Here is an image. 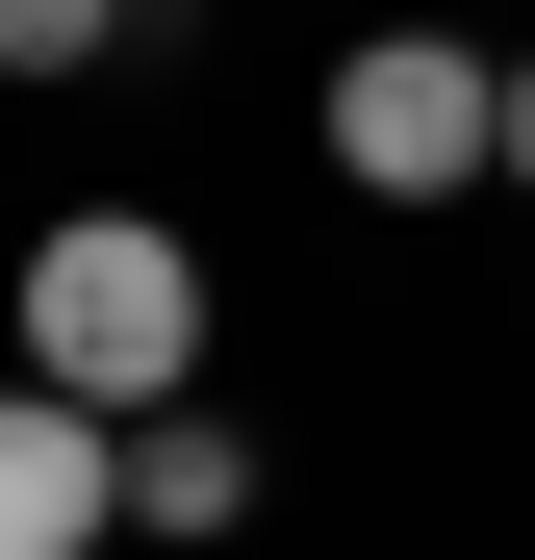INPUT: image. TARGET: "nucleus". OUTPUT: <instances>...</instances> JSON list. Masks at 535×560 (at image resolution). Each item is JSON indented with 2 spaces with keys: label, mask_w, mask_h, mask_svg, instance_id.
<instances>
[{
  "label": "nucleus",
  "mask_w": 535,
  "mask_h": 560,
  "mask_svg": "<svg viewBox=\"0 0 535 560\" xmlns=\"http://www.w3.org/2000/svg\"><path fill=\"white\" fill-rule=\"evenodd\" d=\"M26 357H51V383L77 408H178V383H205V255H178L153 205H77V230H26Z\"/></svg>",
  "instance_id": "nucleus-1"
},
{
  "label": "nucleus",
  "mask_w": 535,
  "mask_h": 560,
  "mask_svg": "<svg viewBox=\"0 0 535 560\" xmlns=\"http://www.w3.org/2000/svg\"><path fill=\"white\" fill-rule=\"evenodd\" d=\"M332 153L383 178V205H460V178H510V77L460 26H357L332 51Z\"/></svg>",
  "instance_id": "nucleus-2"
},
{
  "label": "nucleus",
  "mask_w": 535,
  "mask_h": 560,
  "mask_svg": "<svg viewBox=\"0 0 535 560\" xmlns=\"http://www.w3.org/2000/svg\"><path fill=\"white\" fill-rule=\"evenodd\" d=\"M77 535H128V408H77L26 357L0 383V560H77Z\"/></svg>",
  "instance_id": "nucleus-3"
},
{
  "label": "nucleus",
  "mask_w": 535,
  "mask_h": 560,
  "mask_svg": "<svg viewBox=\"0 0 535 560\" xmlns=\"http://www.w3.org/2000/svg\"><path fill=\"white\" fill-rule=\"evenodd\" d=\"M230 510H255V458H230L205 408H153V433H128V535H230Z\"/></svg>",
  "instance_id": "nucleus-4"
},
{
  "label": "nucleus",
  "mask_w": 535,
  "mask_h": 560,
  "mask_svg": "<svg viewBox=\"0 0 535 560\" xmlns=\"http://www.w3.org/2000/svg\"><path fill=\"white\" fill-rule=\"evenodd\" d=\"M77 51H128V0H0V77H77Z\"/></svg>",
  "instance_id": "nucleus-5"
},
{
  "label": "nucleus",
  "mask_w": 535,
  "mask_h": 560,
  "mask_svg": "<svg viewBox=\"0 0 535 560\" xmlns=\"http://www.w3.org/2000/svg\"><path fill=\"white\" fill-rule=\"evenodd\" d=\"M510 178H535V51H510Z\"/></svg>",
  "instance_id": "nucleus-6"
}]
</instances>
